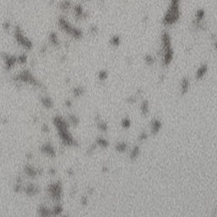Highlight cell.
<instances>
[{"label":"cell","mask_w":217,"mask_h":217,"mask_svg":"<svg viewBox=\"0 0 217 217\" xmlns=\"http://www.w3.org/2000/svg\"><path fill=\"white\" fill-rule=\"evenodd\" d=\"M148 138H149V135H148V133H147V132H145V131H142V132H141V133L139 134L138 139V141H139V142H143V141L147 140V139H148Z\"/></svg>","instance_id":"28"},{"label":"cell","mask_w":217,"mask_h":217,"mask_svg":"<svg viewBox=\"0 0 217 217\" xmlns=\"http://www.w3.org/2000/svg\"><path fill=\"white\" fill-rule=\"evenodd\" d=\"M144 62L147 65L152 66L155 63V57L152 54H146L144 56Z\"/></svg>","instance_id":"23"},{"label":"cell","mask_w":217,"mask_h":217,"mask_svg":"<svg viewBox=\"0 0 217 217\" xmlns=\"http://www.w3.org/2000/svg\"><path fill=\"white\" fill-rule=\"evenodd\" d=\"M182 0H169L168 6L162 18V25L165 27H171L177 23L182 16Z\"/></svg>","instance_id":"1"},{"label":"cell","mask_w":217,"mask_h":217,"mask_svg":"<svg viewBox=\"0 0 217 217\" xmlns=\"http://www.w3.org/2000/svg\"><path fill=\"white\" fill-rule=\"evenodd\" d=\"M139 154H140V148H139V146H135L130 152L129 157H130L131 160L137 159L138 156H139Z\"/></svg>","instance_id":"19"},{"label":"cell","mask_w":217,"mask_h":217,"mask_svg":"<svg viewBox=\"0 0 217 217\" xmlns=\"http://www.w3.org/2000/svg\"><path fill=\"white\" fill-rule=\"evenodd\" d=\"M98 128L103 132H106L108 130V124L106 122H103L102 121H99L98 122Z\"/></svg>","instance_id":"26"},{"label":"cell","mask_w":217,"mask_h":217,"mask_svg":"<svg viewBox=\"0 0 217 217\" xmlns=\"http://www.w3.org/2000/svg\"><path fill=\"white\" fill-rule=\"evenodd\" d=\"M15 80L18 82H23L29 84V85H32L33 87H42V84L37 80L34 75H32V73L28 70H23L21 71L18 74L16 75V76L15 77Z\"/></svg>","instance_id":"5"},{"label":"cell","mask_w":217,"mask_h":217,"mask_svg":"<svg viewBox=\"0 0 217 217\" xmlns=\"http://www.w3.org/2000/svg\"><path fill=\"white\" fill-rule=\"evenodd\" d=\"M109 43L113 47H120V45L121 44V37L118 34H114L113 36H111V37L109 40Z\"/></svg>","instance_id":"15"},{"label":"cell","mask_w":217,"mask_h":217,"mask_svg":"<svg viewBox=\"0 0 217 217\" xmlns=\"http://www.w3.org/2000/svg\"><path fill=\"white\" fill-rule=\"evenodd\" d=\"M73 16L76 20H85L88 18V12L84 9L82 4H75L71 9Z\"/></svg>","instance_id":"7"},{"label":"cell","mask_w":217,"mask_h":217,"mask_svg":"<svg viewBox=\"0 0 217 217\" xmlns=\"http://www.w3.org/2000/svg\"><path fill=\"white\" fill-rule=\"evenodd\" d=\"M14 37H15V39L17 42V44L20 46H21L26 50H32V47H33V43L32 42V40L29 39L25 35L22 29L19 26H16L14 29Z\"/></svg>","instance_id":"4"},{"label":"cell","mask_w":217,"mask_h":217,"mask_svg":"<svg viewBox=\"0 0 217 217\" xmlns=\"http://www.w3.org/2000/svg\"><path fill=\"white\" fill-rule=\"evenodd\" d=\"M109 78V72L107 70H100L98 73V79L100 82H105Z\"/></svg>","instance_id":"20"},{"label":"cell","mask_w":217,"mask_h":217,"mask_svg":"<svg viewBox=\"0 0 217 217\" xmlns=\"http://www.w3.org/2000/svg\"><path fill=\"white\" fill-rule=\"evenodd\" d=\"M41 103H43V105H44L45 108H47V109H50V108H52L53 105H54L52 99H50V98H48V97H44V98H42V99H41Z\"/></svg>","instance_id":"22"},{"label":"cell","mask_w":217,"mask_h":217,"mask_svg":"<svg viewBox=\"0 0 217 217\" xmlns=\"http://www.w3.org/2000/svg\"><path fill=\"white\" fill-rule=\"evenodd\" d=\"M57 24H58L59 28L62 32H65L66 35L70 36L72 38L75 40H80L83 37L84 33H83L82 30L74 26L70 21H68L67 19L64 16H60L58 18Z\"/></svg>","instance_id":"3"},{"label":"cell","mask_w":217,"mask_h":217,"mask_svg":"<svg viewBox=\"0 0 217 217\" xmlns=\"http://www.w3.org/2000/svg\"><path fill=\"white\" fill-rule=\"evenodd\" d=\"M137 101V95H131L126 99V102L128 103H134Z\"/></svg>","instance_id":"30"},{"label":"cell","mask_w":217,"mask_h":217,"mask_svg":"<svg viewBox=\"0 0 217 217\" xmlns=\"http://www.w3.org/2000/svg\"><path fill=\"white\" fill-rule=\"evenodd\" d=\"M95 149H96V144H93L91 145V147L89 148V149L87 150V154H92L93 152H94Z\"/></svg>","instance_id":"32"},{"label":"cell","mask_w":217,"mask_h":217,"mask_svg":"<svg viewBox=\"0 0 217 217\" xmlns=\"http://www.w3.org/2000/svg\"><path fill=\"white\" fill-rule=\"evenodd\" d=\"M159 55L161 57L162 65L168 67L174 59V49L170 33L164 31L160 36V50Z\"/></svg>","instance_id":"2"},{"label":"cell","mask_w":217,"mask_h":217,"mask_svg":"<svg viewBox=\"0 0 217 217\" xmlns=\"http://www.w3.org/2000/svg\"><path fill=\"white\" fill-rule=\"evenodd\" d=\"M96 145H99L103 149H106L107 147H109L110 145V142L104 138H99L96 140Z\"/></svg>","instance_id":"21"},{"label":"cell","mask_w":217,"mask_h":217,"mask_svg":"<svg viewBox=\"0 0 217 217\" xmlns=\"http://www.w3.org/2000/svg\"><path fill=\"white\" fill-rule=\"evenodd\" d=\"M206 12L204 8H198L194 13V20L192 25L197 30H204L206 27L205 25Z\"/></svg>","instance_id":"6"},{"label":"cell","mask_w":217,"mask_h":217,"mask_svg":"<svg viewBox=\"0 0 217 217\" xmlns=\"http://www.w3.org/2000/svg\"><path fill=\"white\" fill-rule=\"evenodd\" d=\"M131 120L129 118H127V117L124 118L122 121H121V126H122L123 128H125V129H128L131 126Z\"/></svg>","instance_id":"27"},{"label":"cell","mask_w":217,"mask_h":217,"mask_svg":"<svg viewBox=\"0 0 217 217\" xmlns=\"http://www.w3.org/2000/svg\"><path fill=\"white\" fill-rule=\"evenodd\" d=\"M162 127L161 121L158 119H154L151 121V133L153 135H156L160 131Z\"/></svg>","instance_id":"14"},{"label":"cell","mask_w":217,"mask_h":217,"mask_svg":"<svg viewBox=\"0 0 217 217\" xmlns=\"http://www.w3.org/2000/svg\"><path fill=\"white\" fill-rule=\"evenodd\" d=\"M70 121H71L73 125H77L78 122H79V120H78V118H77L76 116H75V115H71V116H70Z\"/></svg>","instance_id":"31"},{"label":"cell","mask_w":217,"mask_h":217,"mask_svg":"<svg viewBox=\"0 0 217 217\" xmlns=\"http://www.w3.org/2000/svg\"><path fill=\"white\" fill-rule=\"evenodd\" d=\"M85 1H87V0H85Z\"/></svg>","instance_id":"36"},{"label":"cell","mask_w":217,"mask_h":217,"mask_svg":"<svg viewBox=\"0 0 217 217\" xmlns=\"http://www.w3.org/2000/svg\"><path fill=\"white\" fill-rule=\"evenodd\" d=\"M61 185L59 182L57 183H54L49 185L47 191L50 194L52 198H54V200H59L60 199V196H61Z\"/></svg>","instance_id":"8"},{"label":"cell","mask_w":217,"mask_h":217,"mask_svg":"<svg viewBox=\"0 0 217 217\" xmlns=\"http://www.w3.org/2000/svg\"><path fill=\"white\" fill-rule=\"evenodd\" d=\"M140 109H141V112L143 115H145V116L148 115V114L149 113V103L148 102V100L142 101Z\"/></svg>","instance_id":"18"},{"label":"cell","mask_w":217,"mask_h":217,"mask_svg":"<svg viewBox=\"0 0 217 217\" xmlns=\"http://www.w3.org/2000/svg\"><path fill=\"white\" fill-rule=\"evenodd\" d=\"M41 151L44 154L49 155V156H54L55 155V152H54V148L49 143H46V144H44L41 147Z\"/></svg>","instance_id":"16"},{"label":"cell","mask_w":217,"mask_h":217,"mask_svg":"<svg viewBox=\"0 0 217 217\" xmlns=\"http://www.w3.org/2000/svg\"><path fill=\"white\" fill-rule=\"evenodd\" d=\"M25 191L26 193L28 194V195H36V194L38 193V187H37L36 185H33V184H31V185L27 186V187L25 188Z\"/></svg>","instance_id":"17"},{"label":"cell","mask_w":217,"mask_h":217,"mask_svg":"<svg viewBox=\"0 0 217 217\" xmlns=\"http://www.w3.org/2000/svg\"><path fill=\"white\" fill-rule=\"evenodd\" d=\"M127 144H126V142H118L116 145H115V150L116 151H118V152H121V153H122V152H125V151H126V149H127Z\"/></svg>","instance_id":"25"},{"label":"cell","mask_w":217,"mask_h":217,"mask_svg":"<svg viewBox=\"0 0 217 217\" xmlns=\"http://www.w3.org/2000/svg\"><path fill=\"white\" fill-rule=\"evenodd\" d=\"M84 93H85V89L82 87H75L72 90V93H73V95L75 96V98L82 96L84 94Z\"/></svg>","instance_id":"24"},{"label":"cell","mask_w":217,"mask_h":217,"mask_svg":"<svg viewBox=\"0 0 217 217\" xmlns=\"http://www.w3.org/2000/svg\"><path fill=\"white\" fill-rule=\"evenodd\" d=\"M190 86H191V83H190V80L187 76L183 77L181 80V82H180V93L182 96L186 95L188 92H189Z\"/></svg>","instance_id":"11"},{"label":"cell","mask_w":217,"mask_h":217,"mask_svg":"<svg viewBox=\"0 0 217 217\" xmlns=\"http://www.w3.org/2000/svg\"><path fill=\"white\" fill-rule=\"evenodd\" d=\"M89 32L93 35H97L99 32V28L96 25H93V26H91L90 29H89Z\"/></svg>","instance_id":"29"},{"label":"cell","mask_w":217,"mask_h":217,"mask_svg":"<svg viewBox=\"0 0 217 217\" xmlns=\"http://www.w3.org/2000/svg\"><path fill=\"white\" fill-rule=\"evenodd\" d=\"M108 169H109L108 167H106V166H104V167H103V172H106L107 170H108Z\"/></svg>","instance_id":"35"},{"label":"cell","mask_w":217,"mask_h":217,"mask_svg":"<svg viewBox=\"0 0 217 217\" xmlns=\"http://www.w3.org/2000/svg\"><path fill=\"white\" fill-rule=\"evenodd\" d=\"M209 71V66L206 63L202 64L199 65V67L198 68L197 71L195 72V79L197 81H201L204 79V77L207 75Z\"/></svg>","instance_id":"9"},{"label":"cell","mask_w":217,"mask_h":217,"mask_svg":"<svg viewBox=\"0 0 217 217\" xmlns=\"http://www.w3.org/2000/svg\"><path fill=\"white\" fill-rule=\"evenodd\" d=\"M48 42H49L50 45L53 46V47H59V45H60L59 36L54 32H52L49 33V35H48Z\"/></svg>","instance_id":"13"},{"label":"cell","mask_w":217,"mask_h":217,"mask_svg":"<svg viewBox=\"0 0 217 217\" xmlns=\"http://www.w3.org/2000/svg\"><path fill=\"white\" fill-rule=\"evenodd\" d=\"M73 3L71 0H60L57 7L62 13H67L71 10V9L73 7Z\"/></svg>","instance_id":"10"},{"label":"cell","mask_w":217,"mask_h":217,"mask_svg":"<svg viewBox=\"0 0 217 217\" xmlns=\"http://www.w3.org/2000/svg\"><path fill=\"white\" fill-rule=\"evenodd\" d=\"M81 202H82V205H87V197H82V200H81Z\"/></svg>","instance_id":"33"},{"label":"cell","mask_w":217,"mask_h":217,"mask_svg":"<svg viewBox=\"0 0 217 217\" xmlns=\"http://www.w3.org/2000/svg\"><path fill=\"white\" fill-rule=\"evenodd\" d=\"M65 104H66V106L71 107V101H66V102H65Z\"/></svg>","instance_id":"34"},{"label":"cell","mask_w":217,"mask_h":217,"mask_svg":"<svg viewBox=\"0 0 217 217\" xmlns=\"http://www.w3.org/2000/svg\"><path fill=\"white\" fill-rule=\"evenodd\" d=\"M4 62L5 64V67L7 70H10L13 66L16 65V63H18L17 61V57L14 55H9V54H4Z\"/></svg>","instance_id":"12"}]
</instances>
